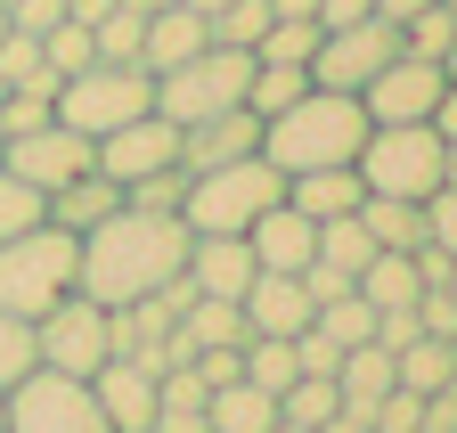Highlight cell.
Listing matches in <instances>:
<instances>
[{"label": "cell", "mask_w": 457, "mask_h": 433, "mask_svg": "<svg viewBox=\"0 0 457 433\" xmlns=\"http://www.w3.org/2000/svg\"><path fill=\"white\" fill-rule=\"evenodd\" d=\"M180 262H188V229H180V212H139V204H114L106 221L82 229V270H74V287L106 311H123L155 287L180 279Z\"/></svg>", "instance_id": "6da1fadb"}, {"label": "cell", "mask_w": 457, "mask_h": 433, "mask_svg": "<svg viewBox=\"0 0 457 433\" xmlns=\"http://www.w3.org/2000/svg\"><path fill=\"white\" fill-rule=\"evenodd\" d=\"M368 139V106L352 90H303L295 106H278V115L262 123V164H278L286 180L295 172H319V164H352Z\"/></svg>", "instance_id": "7a4b0ae2"}, {"label": "cell", "mask_w": 457, "mask_h": 433, "mask_svg": "<svg viewBox=\"0 0 457 433\" xmlns=\"http://www.w3.org/2000/svg\"><path fill=\"white\" fill-rule=\"evenodd\" d=\"M278 196H286V172L262 164V155H237V164L188 172V188H180V229L188 237H245Z\"/></svg>", "instance_id": "3957f363"}, {"label": "cell", "mask_w": 457, "mask_h": 433, "mask_svg": "<svg viewBox=\"0 0 457 433\" xmlns=\"http://www.w3.org/2000/svg\"><path fill=\"white\" fill-rule=\"evenodd\" d=\"M74 270H82V237L57 229V221H33L25 237L0 246V311L41 319L49 303L74 295Z\"/></svg>", "instance_id": "277c9868"}, {"label": "cell", "mask_w": 457, "mask_h": 433, "mask_svg": "<svg viewBox=\"0 0 457 433\" xmlns=\"http://www.w3.org/2000/svg\"><path fill=\"white\" fill-rule=\"evenodd\" d=\"M441 147H449V139H441L433 123H368L352 172H360L368 196H409V204H425V196L441 188Z\"/></svg>", "instance_id": "5b68a950"}, {"label": "cell", "mask_w": 457, "mask_h": 433, "mask_svg": "<svg viewBox=\"0 0 457 433\" xmlns=\"http://www.w3.org/2000/svg\"><path fill=\"white\" fill-rule=\"evenodd\" d=\"M147 106H155V74L147 66H106V58H90L82 74L57 82L49 115L66 123V131H82V139H106V131H123L131 115H147Z\"/></svg>", "instance_id": "8992f818"}, {"label": "cell", "mask_w": 457, "mask_h": 433, "mask_svg": "<svg viewBox=\"0 0 457 433\" xmlns=\"http://www.w3.org/2000/svg\"><path fill=\"white\" fill-rule=\"evenodd\" d=\"M245 82H253V49L204 41L188 66L155 74V115L188 131V123H204V115H228V106H245Z\"/></svg>", "instance_id": "52a82bcc"}, {"label": "cell", "mask_w": 457, "mask_h": 433, "mask_svg": "<svg viewBox=\"0 0 457 433\" xmlns=\"http://www.w3.org/2000/svg\"><path fill=\"white\" fill-rule=\"evenodd\" d=\"M392 58H400V25H392V17H352V25H327V33H319L311 82H319V90H352V98H360Z\"/></svg>", "instance_id": "ba28073f"}, {"label": "cell", "mask_w": 457, "mask_h": 433, "mask_svg": "<svg viewBox=\"0 0 457 433\" xmlns=\"http://www.w3.org/2000/svg\"><path fill=\"white\" fill-rule=\"evenodd\" d=\"M0 401H9V433H106V417L90 401V376L33 368L25 385H9Z\"/></svg>", "instance_id": "9c48e42d"}, {"label": "cell", "mask_w": 457, "mask_h": 433, "mask_svg": "<svg viewBox=\"0 0 457 433\" xmlns=\"http://www.w3.org/2000/svg\"><path fill=\"white\" fill-rule=\"evenodd\" d=\"M33 352H41V368H57V376H90L98 360H114V344H106V303H90L82 287H74L66 303H49V311L33 319Z\"/></svg>", "instance_id": "30bf717a"}, {"label": "cell", "mask_w": 457, "mask_h": 433, "mask_svg": "<svg viewBox=\"0 0 457 433\" xmlns=\"http://www.w3.org/2000/svg\"><path fill=\"white\" fill-rule=\"evenodd\" d=\"M0 164H9L25 188L57 196L66 180H82V172L98 164V139H82V131H66V123H41V131H17V139H0Z\"/></svg>", "instance_id": "8fae6325"}, {"label": "cell", "mask_w": 457, "mask_h": 433, "mask_svg": "<svg viewBox=\"0 0 457 433\" xmlns=\"http://www.w3.org/2000/svg\"><path fill=\"white\" fill-rule=\"evenodd\" d=\"M171 164H180V123H163L155 106H147V115H131L123 131H106V139H98V172H106L114 188L155 180V172H171Z\"/></svg>", "instance_id": "7c38bea8"}, {"label": "cell", "mask_w": 457, "mask_h": 433, "mask_svg": "<svg viewBox=\"0 0 457 433\" xmlns=\"http://www.w3.org/2000/svg\"><path fill=\"white\" fill-rule=\"evenodd\" d=\"M441 90H449V74L433 58H409V49H400V58L360 90V106H368V123H433Z\"/></svg>", "instance_id": "4fadbf2b"}, {"label": "cell", "mask_w": 457, "mask_h": 433, "mask_svg": "<svg viewBox=\"0 0 457 433\" xmlns=\"http://www.w3.org/2000/svg\"><path fill=\"white\" fill-rule=\"evenodd\" d=\"M90 401H98L106 433H147L155 425V368L147 360H98L90 368Z\"/></svg>", "instance_id": "5bb4252c"}, {"label": "cell", "mask_w": 457, "mask_h": 433, "mask_svg": "<svg viewBox=\"0 0 457 433\" xmlns=\"http://www.w3.org/2000/svg\"><path fill=\"white\" fill-rule=\"evenodd\" d=\"M237 311H245V336H286V344H295L311 319H319L311 287L286 279V270H253V287L237 295Z\"/></svg>", "instance_id": "9a60e30c"}, {"label": "cell", "mask_w": 457, "mask_h": 433, "mask_svg": "<svg viewBox=\"0 0 457 433\" xmlns=\"http://www.w3.org/2000/svg\"><path fill=\"white\" fill-rule=\"evenodd\" d=\"M237 155H262L253 106H228V115H204V123L180 131V172H212V164H237Z\"/></svg>", "instance_id": "2e32d148"}, {"label": "cell", "mask_w": 457, "mask_h": 433, "mask_svg": "<svg viewBox=\"0 0 457 433\" xmlns=\"http://www.w3.org/2000/svg\"><path fill=\"white\" fill-rule=\"evenodd\" d=\"M245 246H253V270H286V279H303V270L319 262V221H303V212L278 196L262 221L245 229Z\"/></svg>", "instance_id": "e0dca14e"}, {"label": "cell", "mask_w": 457, "mask_h": 433, "mask_svg": "<svg viewBox=\"0 0 457 433\" xmlns=\"http://www.w3.org/2000/svg\"><path fill=\"white\" fill-rule=\"evenodd\" d=\"M180 279L196 295H220V303H237L253 287V246L245 237H188V262H180Z\"/></svg>", "instance_id": "ac0fdd59"}, {"label": "cell", "mask_w": 457, "mask_h": 433, "mask_svg": "<svg viewBox=\"0 0 457 433\" xmlns=\"http://www.w3.org/2000/svg\"><path fill=\"white\" fill-rule=\"evenodd\" d=\"M204 41H212V25H204L196 9H180V0H171V9H147V33H139V66H147V74H171V66H188Z\"/></svg>", "instance_id": "d6986e66"}, {"label": "cell", "mask_w": 457, "mask_h": 433, "mask_svg": "<svg viewBox=\"0 0 457 433\" xmlns=\"http://www.w3.org/2000/svg\"><path fill=\"white\" fill-rule=\"evenodd\" d=\"M360 172L352 164H319V172H295L286 180V204L303 212V221H343V212H360Z\"/></svg>", "instance_id": "ffe728a7"}, {"label": "cell", "mask_w": 457, "mask_h": 433, "mask_svg": "<svg viewBox=\"0 0 457 433\" xmlns=\"http://www.w3.org/2000/svg\"><path fill=\"white\" fill-rule=\"evenodd\" d=\"M392 385H400V368H392L384 344H352V352L335 360V393H343V409H376Z\"/></svg>", "instance_id": "44dd1931"}, {"label": "cell", "mask_w": 457, "mask_h": 433, "mask_svg": "<svg viewBox=\"0 0 457 433\" xmlns=\"http://www.w3.org/2000/svg\"><path fill=\"white\" fill-rule=\"evenodd\" d=\"M360 229L376 237V254H417L425 246V204H409V196H360Z\"/></svg>", "instance_id": "7402d4cb"}, {"label": "cell", "mask_w": 457, "mask_h": 433, "mask_svg": "<svg viewBox=\"0 0 457 433\" xmlns=\"http://www.w3.org/2000/svg\"><path fill=\"white\" fill-rule=\"evenodd\" d=\"M114 204H123V188H114V180H106V172L90 164L82 180H66V188H57V196H49V221L82 237L90 221H106V212H114Z\"/></svg>", "instance_id": "603a6c76"}, {"label": "cell", "mask_w": 457, "mask_h": 433, "mask_svg": "<svg viewBox=\"0 0 457 433\" xmlns=\"http://www.w3.org/2000/svg\"><path fill=\"white\" fill-rule=\"evenodd\" d=\"M392 368H400V385H409L417 401H433V393L457 385V352H449V336H417V344H400Z\"/></svg>", "instance_id": "cb8c5ba5"}, {"label": "cell", "mask_w": 457, "mask_h": 433, "mask_svg": "<svg viewBox=\"0 0 457 433\" xmlns=\"http://www.w3.org/2000/svg\"><path fill=\"white\" fill-rule=\"evenodd\" d=\"M417 295H425L417 254H376V262L360 270V303H368V311H409Z\"/></svg>", "instance_id": "d4e9b609"}, {"label": "cell", "mask_w": 457, "mask_h": 433, "mask_svg": "<svg viewBox=\"0 0 457 433\" xmlns=\"http://www.w3.org/2000/svg\"><path fill=\"white\" fill-rule=\"evenodd\" d=\"M204 417H212V433H270V425H278V401L237 376V385H220V393L204 401Z\"/></svg>", "instance_id": "484cf974"}, {"label": "cell", "mask_w": 457, "mask_h": 433, "mask_svg": "<svg viewBox=\"0 0 457 433\" xmlns=\"http://www.w3.org/2000/svg\"><path fill=\"white\" fill-rule=\"evenodd\" d=\"M319 17H270V33L253 41V66H311L319 58Z\"/></svg>", "instance_id": "4316f807"}, {"label": "cell", "mask_w": 457, "mask_h": 433, "mask_svg": "<svg viewBox=\"0 0 457 433\" xmlns=\"http://www.w3.org/2000/svg\"><path fill=\"white\" fill-rule=\"evenodd\" d=\"M319 262H327V270H343V279L360 287V270L376 262V237L360 229V212H343V221H319Z\"/></svg>", "instance_id": "83f0119b"}, {"label": "cell", "mask_w": 457, "mask_h": 433, "mask_svg": "<svg viewBox=\"0 0 457 433\" xmlns=\"http://www.w3.org/2000/svg\"><path fill=\"white\" fill-rule=\"evenodd\" d=\"M237 360H245V385H262L270 401L303 376V360H295V344H286V336H245V352H237Z\"/></svg>", "instance_id": "f1b7e54d"}, {"label": "cell", "mask_w": 457, "mask_h": 433, "mask_svg": "<svg viewBox=\"0 0 457 433\" xmlns=\"http://www.w3.org/2000/svg\"><path fill=\"white\" fill-rule=\"evenodd\" d=\"M311 328H319L335 352H352V344H376V311H368V303H360V287H352V295L319 303V319H311Z\"/></svg>", "instance_id": "f546056e"}, {"label": "cell", "mask_w": 457, "mask_h": 433, "mask_svg": "<svg viewBox=\"0 0 457 433\" xmlns=\"http://www.w3.org/2000/svg\"><path fill=\"white\" fill-rule=\"evenodd\" d=\"M139 33H147V9H123V0H114V9L90 25V49L106 66H139Z\"/></svg>", "instance_id": "4dcf8cb0"}, {"label": "cell", "mask_w": 457, "mask_h": 433, "mask_svg": "<svg viewBox=\"0 0 457 433\" xmlns=\"http://www.w3.org/2000/svg\"><path fill=\"white\" fill-rule=\"evenodd\" d=\"M335 409H343L335 376H295V385L278 393V417H286V425H303V433H311V425H327Z\"/></svg>", "instance_id": "1f68e13d"}, {"label": "cell", "mask_w": 457, "mask_h": 433, "mask_svg": "<svg viewBox=\"0 0 457 433\" xmlns=\"http://www.w3.org/2000/svg\"><path fill=\"white\" fill-rule=\"evenodd\" d=\"M449 41H457V9H449V0H433V9H417L409 25H400V49H409V58H449Z\"/></svg>", "instance_id": "d6a6232c"}, {"label": "cell", "mask_w": 457, "mask_h": 433, "mask_svg": "<svg viewBox=\"0 0 457 433\" xmlns=\"http://www.w3.org/2000/svg\"><path fill=\"white\" fill-rule=\"evenodd\" d=\"M303 90H311V66H253V82H245V106L270 123L278 106H295Z\"/></svg>", "instance_id": "836d02e7"}, {"label": "cell", "mask_w": 457, "mask_h": 433, "mask_svg": "<svg viewBox=\"0 0 457 433\" xmlns=\"http://www.w3.org/2000/svg\"><path fill=\"white\" fill-rule=\"evenodd\" d=\"M33 221H49V196H41V188H25L9 164H0V246H9V237H25Z\"/></svg>", "instance_id": "e575fe53"}, {"label": "cell", "mask_w": 457, "mask_h": 433, "mask_svg": "<svg viewBox=\"0 0 457 433\" xmlns=\"http://www.w3.org/2000/svg\"><path fill=\"white\" fill-rule=\"evenodd\" d=\"M41 58H49V74H57V82L82 74V66L98 58V49H90V25H82V17H57V25L41 33Z\"/></svg>", "instance_id": "d590c367"}, {"label": "cell", "mask_w": 457, "mask_h": 433, "mask_svg": "<svg viewBox=\"0 0 457 433\" xmlns=\"http://www.w3.org/2000/svg\"><path fill=\"white\" fill-rule=\"evenodd\" d=\"M33 368H41V352H33V319L0 311V393H9V385H25Z\"/></svg>", "instance_id": "8d00e7d4"}, {"label": "cell", "mask_w": 457, "mask_h": 433, "mask_svg": "<svg viewBox=\"0 0 457 433\" xmlns=\"http://www.w3.org/2000/svg\"><path fill=\"white\" fill-rule=\"evenodd\" d=\"M262 33H270V0H228L212 17V41H228V49H253Z\"/></svg>", "instance_id": "74e56055"}, {"label": "cell", "mask_w": 457, "mask_h": 433, "mask_svg": "<svg viewBox=\"0 0 457 433\" xmlns=\"http://www.w3.org/2000/svg\"><path fill=\"white\" fill-rule=\"evenodd\" d=\"M368 433H425V401L409 385H392L376 409H368Z\"/></svg>", "instance_id": "f35d334b"}, {"label": "cell", "mask_w": 457, "mask_h": 433, "mask_svg": "<svg viewBox=\"0 0 457 433\" xmlns=\"http://www.w3.org/2000/svg\"><path fill=\"white\" fill-rule=\"evenodd\" d=\"M180 188H188V172L171 164V172H155V180H131L123 204H139V212H180Z\"/></svg>", "instance_id": "ab89813d"}, {"label": "cell", "mask_w": 457, "mask_h": 433, "mask_svg": "<svg viewBox=\"0 0 457 433\" xmlns=\"http://www.w3.org/2000/svg\"><path fill=\"white\" fill-rule=\"evenodd\" d=\"M425 246H441L457 262V188H433L425 196Z\"/></svg>", "instance_id": "60d3db41"}, {"label": "cell", "mask_w": 457, "mask_h": 433, "mask_svg": "<svg viewBox=\"0 0 457 433\" xmlns=\"http://www.w3.org/2000/svg\"><path fill=\"white\" fill-rule=\"evenodd\" d=\"M147 433H212V417H204V409H155Z\"/></svg>", "instance_id": "b9f144b4"}, {"label": "cell", "mask_w": 457, "mask_h": 433, "mask_svg": "<svg viewBox=\"0 0 457 433\" xmlns=\"http://www.w3.org/2000/svg\"><path fill=\"white\" fill-rule=\"evenodd\" d=\"M352 17H376V0H319V25H352Z\"/></svg>", "instance_id": "7bdbcfd3"}, {"label": "cell", "mask_w": 457, "mask_h": 433, "mask_svg": "<svg viewBox=\"0 0 457 433\" xmlns=\"http://www.w3.org/2000/svg\"><path fill=\"white\" fill-rule=\"evenodd\" d=\"M311 433H368V409H335V417L311 425Z\"/></svg>", "instance_id": "ee69618b"}, {"label": "cell", "mask_w": 457, "mask_h": 433, "mask_svg": "<svg viewBox=\"0 0 457 433\" xmlns=\"http://www.w3.org/2000/svg\"><path fill=\"white\" fill-rule=\"evenodd\" d=\"M433 131H441V139H457V82H449V90H441V106H433Z\"/></svg>", "instance_id": "f6af8a7d"}, {"label": "cell", "mask_w": 457, "mask_h": 433, "mask_svg": "<svg viewBox=\"0 0 457 433\" xmlns=\"http://www.w3.org/2000/svg\"><path fill=\"white\" fill-rule=\"evenodd\" d=\"M417 9H433V0H376V17H392V25H409Z\"/></svg>", "instance_id": "bcb514c9"}, {"label": "cell", "mask_w": 457, "mask_h": 433, "mask_svg": "<svg viewBox=\"0 0 457 433\" xmlns=\"http://www.w3.org/2000/svg\"><path fill=\"white\" fill-rule=\"evenodd\" d=\"M270 17H319V0H270Z\"/></svg>", "instance_id": "7dc6e473"}, {"label": "cell", "mask_w": 457, "mask_h": 433, "mask_svg": "<svg viewBox=\"0 0 457 433\" xmlns=\"http://www.w3.org/2000/svg\"><path fill=\"white\" fill-rule=\"evenodd\" d=\"M441 188H457V139L441 147Z\"/></svg>", "instance_id": "c3c4849f"}, {"label": "cell", "mask_w": 457, "mask_h": 433, "mask_svg": "<svg viewBox=\"0 0 457 433\" xmlns=\"http://www.w3.org/2000/svg\"><path fill=\"white\" fill-rule=\"evenodd\" d=\"M180 9H196V17H204V25H212V17H220V9H228V0H180Z\"/></svg>", "instance_id": "681fc988"}, {"label": "cell", "mask_w": 457, "mask_h": 433, "mask_svg": "<svg viewBox=\"0 0 457 433\" xmlns=\"http://www.w3.org/2000/svg\"><path fill=\"white\" fill-rule=\"evenodd\" d=\"M441 74H449V82H457V41H449V58H441Z\"/></svg>", "instance_id": "f907efd6"}, {"label": "cell", "mask_w": 457, "mask_h": 433, "mask_svg": "<svg viewBox=\"0 0 457 433\" xmlns=\"http://www.w3.org/2000/svg\"><path fill=\"white\" fill-rule=\"evenodd\" d=\"M270 433H303V425H286V417H278V425H270Z\"/></svg>", "instance_id": "816d5d0a"}, {"label": "cell", "mask_w": 457, "mask_h": 433, "mask_svg": "<svg viewBox=\"0 0 457 433\" xmlns=\"http://www.w3.org/2000/svg\"><path fill=\"white\" fill-rule=\"evenodd\" d=\"M0 433H9V401H0Z\"/></svg>", "instance_id": "f5cc1de1"}, {"label": "cell", "mask_w": 457, "mask_h": 433, "mask_svg": "<svg viewBox=\"0 0 457 433\" xmlns=\"http://www.w3.org/2000/svg\"><path fill=\"white\" fill-rule=\"evenodd\" d=\"M449 303H457V270H449Z\"/></svg>", "instance_id": "db71d44e"}, {"label": "cell", "mask_w": 457, "mask_h": 433, "mask_svg": "<svg viewBox=\"0 0 457 433\" xmlns=\"http://www.w3.org/2000/svg\"><path fill=\"white\" fill-rule=\"evenodd\" d=\"M0 33H9V9H0Z\"/></svg>", "instance_id": "11a10c76"}, {"label": "cell", "mask_w": 457, "mask_h": 433, "mask_svg": "<svg viewBox=\"0 0 457 433\" xmlns=\"http://www.w3.org/2000/svg\"><path fill=\"white\" fill-rule=\"evenodd\" d=\"M0 98H9V82H0Z\"/></svg>", "instance_id": "9f6ffc18"}, {"label": "cell", "mask_w": 457, "mask_h": 433, "mask_svg": "<svg viewBox=\"0 0 457 433\" xmlns=\"http://www.w3.org/2000/svg\"><path fill=\"white\" fill-rule=\"evenodd\" d=\"M449 352H457V336H449Z\"/></svg>", "instance_id": "6f0895ef"}, {"label": "cell", "mask_w": 457, "mask_h": 433, "mask_svg": "<svg viewBox=\"0 0 457 433\" xmlns=\"http://www.w3.org/2000/svg\"><path fill=\"white\" fill-rule=\"evenodd\" d=\"M449 9H457V0H449Z\"/></svg>", "instance_id": "680465c9"}]
</instances>
